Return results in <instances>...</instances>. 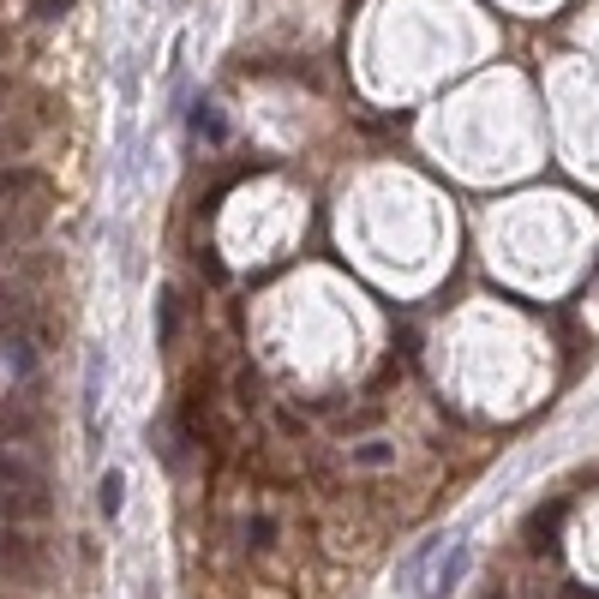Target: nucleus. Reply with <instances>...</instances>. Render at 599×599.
<instances>
[{"label": "nucleus", "mask_w": 599, "mask_h": 599, "mask_svg": "<svg viewBox=\"0 0 599 599\" xmlns=\"http://www.w3.org/2000/svg\"><path fill=\"white\" fill-rule=\"evenodd\" d=\"M558 522H564V504H552L546 516H534V528H528V534H534V552H552V546H558V540H552Z\"/></svg>", "instance_id": "nucleus-7"}, {"label": "nucleus", "mask_w": 599, "mask_h": 599, "mask_svg": "<svg viewBox=\"0 0 599 599\" xmlns=\"http://www.w3.org/2000/svg\"><path fill=\"white\" fill-rule=\"evenodd\" d=\"M96 510H102V522H120V510H126V474L120 468H108L96 480Z\"/></svg>", "instance_id": "nucleus-4"}, {"label": "nucleus", "mask_w": 599, "mask_h": 599, "mask_svg": "<svg viewBox=\"0 0 599 599\" xmlns=\"http://www.w3.org/2000/svg\"><path fill=\"white\" fill-rule=\"evenodd\" d=\"M102 378H108V354L90 348V360H84V432L102 426Z\"/></svg>", "instance_id": "nucleus-3"}, {"label": "nucleus", "mask_w": 599, "mask_h": 599, "mask_svg": "<svg viewBox=\"0 0 599 599\" xmlns=\"http://www.w3.org/2000/svg\"><path fill=\"white\" fill-rule=\"evenodd\" d=\"M174 336H180V294L162 288L156 294V348H174Z\"/></svg>", "instance_id": "nucleus-5"}, {"label": "nucleus", "mask_w": 599, "mask_h": 599, "mask_svg": "<svg viewBox=\"0 0 599 599\" xmlns=\"http://www.w3.org/2000/svg\"><path fill=\"white\" fill-rule=\"evenodd\" d=\"M342 456H348L354 474H384V468H396V438H360Z\"/></svg>", "instance_id": "nucleus-2"}, {"label": "nucleus", "mask_w": 599, "mask_h": 599, "mask_svg": "<svg viewBox=\"0 0 599 599\" xmlns=\"http://www.w3.org/2000/svg\"><path fill=\"white\" fill-rule=\"evenodd\" d=\"M468 564H474V546H468V540H450V546H444V558H438V564H432V576H426V599H450L456 588H462Z\"/></svg>", "instance_id": "nucleus-1"}, {"label": "nucleus", "mask_w": 599, "mask_h": 599, "mask_svg": "<svg viewBox=\"0 0 599 599\" xmlns=\"http://www.w3.org/2000/svg\"><path fill=\"white\" fill-rule=\"evenodd\" d=\"M486 599H510V594H504V588H492V594H486Z\"/></svg>", "instance_id": "nucleus-9"}, {"label": "nucleus", "mask_w": 599, "mask_h": 599, "mask_svg": "<svg viewBox=\"0 0 599 599\" xmlns=\"http://www.w3.org/2000/svg\"><path fill=\"white\" fill-rule=\"evenodd\" d=\"M246 546H252V552H270V546H276V522H270V516H246Z\"/></svg>", "instance_id": "nucleus-8"}, {"label": "nucleus", "mask_w": 599, "mask_h": 599, "mask_svg": "<svg viewBox=\"0 0 599 599\" xmlns=\"http://www.w3.org/2000/svg\"><path fill=\"white\" fill-rule=\"evenodd\" d=\"M192 132L210 138V144H228V120L216 114V102H198V108H192Z\"/></svg>", "instance_id": "nucleus-6"}]
</instances>
